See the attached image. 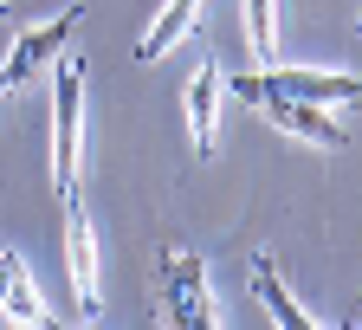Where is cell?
Segmentation results:
<instances>
[{"mask_svg": "<svg viewBox=\"0 0 362 330\" xmlns=\"http://www.w3.org/2000/svg\"><path fill=\"white\" fill-rule=\"evenodd\" d=\"M78 20H84V7H65L59 20H45V26L20 33V39H13V52H7V65H0V72H7V84L20 91V84H26V78H39L45 65H59V52H65L71 33H78Z\"/></svg>", "mask_w": 362, "mask_h": 330, "instance_id": "cell-5", "label": "cell"}, {"mask_svg": "<svg viewBox=\"0 0 362 330\" xmlns=\"http://www.w3.org/2000/svg\"><path fill=\"white\" fill-rule=\"evenodd\" d=\"M246 45H252V59L279 52V0H246Z\"/></svg>", "mask_w": 362, "mask_h": 330, "instance_id": "cell-11", "label": "cell"}, {"mask_svg": "<svg viewBox=\"0 0 362 330\" xmlns=\"http://www.w3.org/2000/svg\"><path fill=\"white\" fill-rule=\"evenodd\" d=\"M7 91H13V84H7V72H0V98H7Z\"/></svg>", "mask_w": 362, "mask_h": 330, "instance_id": "cell-13", "label": "cell"}, {"mask_svg": "<svg viewBox=\"0 0 362 330\" xmlns=\"http://www.w3.org/2000/svg\"><path fill=\"white\" fill-rule=\"evenodd\" d=\"M156 285H162V324H168V330H220L214 298H207V266H201L194 253L162 246Z\"/></svg>", "mask_w": 362, "mask_h": 330, "instance_id": "cell-2", "label": "cell"}, {"mask_svg": "<svg viewBox=\"0 0 362 330\" xmlns=\"http://www.w3.org/2000/svg\"><path fill=\"white\" fill-rule=\"evenodd\" d=\"M201 7H207V0H168V7L156 13V26L143 33V45H136V59H162L175 39H188V26L201 20Z\"/></svg>", "mask_w": 362, "mask_h": 330, "instance_id": "cell-10", "label": "cell"}, {"mask_svg": "<svg viewBox=\"0 0 362 330\" xmlns=\"http://www.w3.org/2000/svg\"><path fill=\"white\" fill-rule=\"evenodd\" d=\"M233 104H259V98H291V104H356L362 98V72H310V65H272V72H246L226 84Z\"/></svg>", "mask_w": 362, "mask_h": 330, "instance_id": "cell-1", "label": "cell"}, {"mask_svg": "<svg viewBox=\"0 0 362 330\" xmlns=\"http://www.w3.org/2000/svg\"><path fill=\"white\" fill-rule=\"evenodd\" d=\"M59 207H65V272H71V298H78V311L90 324V317L104 311V298H98V240H90V220H84V201L78 195H65Z\"/></svg>", "mask_w": 362, "mask_h": 330, "instance_id": "cell-4", "label": "cell"}, {"mask_svg": "<svg viewBox=\"0 0 362 330\" xmlns=\"http://www.w3.org/2000/svg\"><path fill=\"white\" fill-rule=\"evenodd\" d=\"M220 104H226V72L220 59H201V72L188 78V130H194V156L220 149Z\"/></svg>", "mask_w": 362, "mask_h": 330, "instance_id": "cell-6", "label": "cell"}, {"mask_svg": "<svg viewBox=\"0 0 362 330\" xmlns=\"http://www.w3.org/2000/svg\"><path fill=\"white\" fill-rule=\"evenodd\" d=\"M0 20H7V7H0Z\"/></svg>", "mask_w": 362, "mask_h": 330, "instance_id": "cell-14", "label": "cell"}, {"mask_svg": "<svg viewBox=\"0 0 362 330\" xmlns=\"http://www.w3.org/2000/svg\"><path fill=\"white\" fill-rule=\"evenodd\" d=\"M0 317H13L26 330H45V317H52L39 305V285H33V272H26V259L13 246H0Z\"/></svg>", "mask_w": 362, "mask_h": 330, "instance_id": "cell-8", "label": "cell"}, {"mask_svg": "<svg viewBox=\"0 0 362 330\" xmlns=\"http://www.w3.org/2000/svg\"><path fill=\"white\" fill-rule=\"evenodd\" d=\"M78 117H84V65H78V52H59V91H52V188H59V201L78 195Z\"/></svg>", "mask_w": 362, "mask_h": 330, "instance_id": "cell-3", "label": "cell"}, {"mask_svg": "<svg viewBox=\"0 0 362 330\" xmlns=\"http://www.w3.org/2000/svg\"><path fill=\"white\" fill-rule=\"evenodd\" d=\"M252 110H265L272 123H279L285 136H304V143L317 149H343V123L324 110V104H291V98H259Z\"/></svg>", "mask_w": 362, "mask_h": 330, "instance_id": "cell-7", "label": "cell"}, {"mask_svg": "<svg viewBox=\"0 0 362 330\" xmlns=\"http://www.w3.org/2000/svg\"><path fill=\"white\" fill-rule=\"evenodd\" d=\"M356 26H362V13H356Z\"/></svg>", "mask_w": 362, "mask_h": 330, "instance_id": "cell-15", "label": "cell"}, {"mask_svg": "<svg viewBox=\"0 0 362 330\" xmlns=\"http://www.w3.org/2000/svg\"><path fill=\"white\" fill-rule=\"evenodd\" d=\"M45 330H78V324H59V317H45Z\"/></svg>", "mask_w": 362, "mask_h": 330, "instance_id": "cell-12", "label": "cell"}, {"mask_svg": "<svg viewBox=\"0 0 362 330\" xmlns=\"http://www.w3.org/2000/svg\"><path fill=\"white\" fill-rule=\"evenodd\" d=\"M252 298L272 311V324H279V330H324V324H310V317L298 311V298L285 292V278H279V266H272V253L252 259Z\"/></svg>", "mask_w": 362, "mask_h": 330, "instance_id": "cell-9", "label": "cell"}]
</instances>
